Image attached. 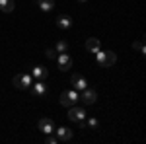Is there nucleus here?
<instances>
[{"mask_svg":"<svg viewBox=\"0 0 146 144\" xmlns=\"http://www.w3.org/2000/svg\"><path fill=\"white\" fill-rule=\"evenodd\" d=\"M96 60H98V64L103 68L107 66H113L115 64V60H117V56H115V53H111V51H98L96 53Z\"/></svg>","mask_w":146,"mask_h":144,"instance_id":"1","label":"nucleus"},{"mask_svg":"<svg viewBox=\"0 0 146 144\" xmlns=\"http://www.w3.org/2000/svg\"><path fill=\"white\" fill-rule=\"evenodd\" d=\"M12 82H14V86H16L18 90H27L31 84H33V78L29 76V74H16Z\"/></svg>","mask_w":146,"mask_h":144,"instance_id":"2","label":"nucleus"},{"mask_svg":"<svg viewBox=\"0 0 146 144\" xmlns=\"http://www.w3.org/2000/svg\"><path fill=\"white\" fill-rule=\"evenodd\" d=\"M76 101H78V94H76V90H68V92H62V94H60V105H64V107L74 105Z\"/></svg>","mask_w":146,"mask_h":144,"instance_id":"3","label":"nucleus"},{"mask_svg":"<svg viewBox=\"0 0 146 144\" xmlns=\"http://www.w3.org/2000/svg\"><path fill=\"white\" fill-rule=\"evenodd\" d=\"M68 119L72 123H80L86 119V111L82 109V107H76V105H70L68 107Z\"/></svg>","mask_w":146,"mask_h":144,"instance_id":"4","label":"nucleus"},{"mask_svg":"<svg viewBox=\"0 0 146 144\" xmlns=\"http://www.w3.org/2000/svg\"><path fill=\"white\" fill-rule=\"evenodd\" d=\"M56 62H58L60 70H68V68H72V56L68 53H58L56 55Z\"/></svg>","mask_w":146,"mask_h":144,"instance_id":"5","label":"nucleus"},{"mask_svg":"<svg viewBox=\"0 0 146 144\" xmlns=\"http://www.w3.org/2000/svg\"><path fill=\"white\" fill-rule=\"evenodd\" d=\"M31 86H33L31 94H33L35 98H43V96H47V94H49V90H47V84L43 82V80H37V82H33Z\"/></svg>","mask_w":146,"mask_h":144,"instance_id":"6","label":"nucleus"},{"mask_svg":"<svg viewBox=\"0 0 146 144\" xmlns=\"http://www.w3.org/2000/svg\"><path fill=\"white\" fill-rule=\"evenodd\" d=\"M78 100H82L86 105H92L94 101L98 100V94H96V90H90V88H84L82 90V96H78Z\"/></svg>","mask_w":146,"mask_h":144,"instance_id":"7","label":"nucleus"},{"mask_svg":"<svg viewBox=\"0 0 146 144\" xmlns=\"http://www.w3.org/2000/svg\"><path fill=\"white\" fill-rule=\"evenodd\" d=\"M70 84H72V90H82L88 88V82L84 80V76L82 74H72V78H70Z\"/></svg>","mask_w":146,"mask_h":144,"instance_id":"8","label":"nucleus"},{"mask_svg":"<svg viewBox=\"0 0 146 144\" xmlns=\"http://www.w3.org/2000/svg\"><path fill=\"white\" fill-rule=\"evenodd\" d=\"M37 127H39V131H41L43 134L55 133V123L51 121V119H41V121L37 123Z\"/></svg>","mask_w":146,"mask_h":144,"instance_id":"9","label":"nucleus"},{"mask_svg":"<svg viewBox=\"0 0 146 144\" xmlns=\"http://www.w3.org/2000/svg\"><path fill=\"white\" fill-rule=\"evenodd\" d=\"M56 27H60V29H68V27H72V18L66 16V14H60V16L56 18Z\"/></svg>","mask_w":146,"mask_h":144,"instance_id":"10","label":"nucleus"},{"mask_svg":"<svg viewBox=\"0 0 146 144\" xmlns=\"http://www.w3.org/2000/svg\"><path fill=\"white\" fill-rule=\"evenodd\" d=\"M55 133H56L58 142H68V140L72 138V131H70V129H66V127H60L58 131H55Z\"/></svg>","mask_w":146,"mask_h":144,"instance_id":"11","label":"nucleus"},{"mask_svg":"<svg viewBox=\"0 0 146 144\" xmlns=\"http://www.w3.org/2000/svg\"><path fill=\"white\" fill-rule=\"evenodd\" d=\"M31 76H33L35 80H45V78L49 76V70H47L45 66H33L31 68Z\"/></svg>","mask_w":146,"mask_h":144,"instance_id":"12","label":"nucleus"},{"mask_svg":"<svg viewBox=\"0 0 146 144\" xmlns=\"http://www.w3.org/2000/svg\"><path fill=\"white\" fill-rule=\"evenodd\" d=\"M86 49H88V53H98L101 49V43H100V39H96V37H92V39H88L86 41Z\"/></svg>","mask_w":146,"mask_h":144,"instance_id":"13","label":"nucleus"},{"mask_svg":"<svg viewBox=\"0 0 146 144\" xmlns=\"http://www.w3.org/2000/svg\"><path fill=\"white\" fill-rule=\"evenodd\" d=\"M14 6H16V4H14V0H0V10L6 12V14L14 10Z\"/></svg>","mask_w":146,"mask_h":144,"instance_id":"14","label":"nucleus"},{"mask_svg":"<svg viewBox=\"0 0 146 144\" xmlns=\"http://www.w3.org/2000/svg\"><path fill=\"white\" fill-rule=\"evenodd\" d=\"M55 6V0H39V8L43 12H51Z\"/></svg>","mask_w":146,"mask_h":144,"instance_id":"15","label":"nucleus"},{"mask_svg":"<svg viewBox=\"0 0 146 144\" xmlns=\"http://www.w3.org/2000/svg\"><path fill=\"white\" fill-rule=\"evenodd\" d=\"M55 51H56V53H68V43H66V41H56Z\"/></svg>","mask_w":146,"mask_h":144,"instance_id":"16","label":"nucleus"},{"mask_svg":"<svg viewBox=\"0 0 146 144\" xmlns=\"http://www.w3.org/2000/svg\"><path fill=\"white\" fill-rule=\"evenodd\" d=\"M133 49L138 51L140 55H144V43H142V39H140V41H135V43H133Z\"/></svg>","mask_w":146,"mask_h":144,"instance_id":"17","label":"nucleus"},{"mask_svg":"<svg viewBox=\"0 0 146 144\" xmlns=\"http://www.w3.org/2000/svg\"><path fill=\"white\" fill-rule=\"evenodd\" d=\"M86 127H90V129H98V119H88V123H86Z\"/></svg>","mask_w":146,"mask_h":144,"instance_id":"18","label":"nucleus"},{"mask_svg":"<svg viewBox=\"0 0 146 144\" xmlns=\"http://www.w3.org/2000/svg\"><path fill=\"white\" fill-rule=\"evenodd\" d=\"M45 53H47V56H49V58H56V55H58V53L55 51V47H53V49H47Z\"/></svg>","mask_w":146,"mask_h":144,"instance_id":"19","label":"nucleus"},{"mask_svg":"<svg viewBox=\"0 0 146 144\" xmlns=\"http://www.w3.org/2000/svg\"><path fill=\"white\" fill-rule=\"evenodd\" d=\"M47 142H49V144H56V142H58V138H56V134H55V136L51 134V136L47 138Z\"/></svg>","mask_w":146,"mask_h":144,"instance_id":"20","label":"nucleus"},{"mask_svg":"<svg viewBox=\"0 0 146 144\" xmlns=\"http://www.w3.org/2000/svg\"><path fill=\"white\" fill-rule=\"evenodd\" d=\"M78 2H80V4H82V2H86V0H78Z\"/></svg>","mask_w":146,"mask_h":144,"instance_id":"21","label":"nucleus"}]
</instances>
